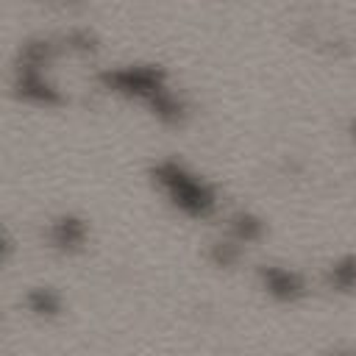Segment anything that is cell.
Masks as SVG:
<instances>
[{
    "label": "cell",
    "instance_id": "6da1fadb",
    "mask_svg": "<svg viewBox=\"0 0 356 356\" xmlns=\"http://www.w3.org/2000/svg\"><path fill=\"white\" fill-rule=\"evenodd\" d=\"M159 178L167 184V189L172 192L175 203H178L184 211H189V214H209V211H211V206H214L211 192H209L203 184L192 181L189 175H184L175 164H164V167L159 170Z\"/></svg>",
    "mask_w": 356,
    "mask_h": 356
},
{
    "label": "cell",
    "instance_id": "3957f363",
    "mask_svg": "<svg viewBox=\"0 0 356 356\" xmlns=\"http://www.w3.org/2000/svg\"><path fill=\"white\" fill-rule=\"evenodd\" d=\"M328 284L337 292H353L356 289V256H345L328 270Z\"/></svg>",
    "mask_w": 356,
    "mask_h": 356
},
{
    "label": "cell",
    "instance_id": "7a4b0ae2",
    "mask_svg": "<svg viewBox=\"0 0 356 356\" xmlns=\"http://www.w3.org/2000/svg\"><path fill=\"white\" fill-rule=\"evenodd\" d=\"M264 281H267V289L273 295H278L281 300H295L303 295V281L289 270L270 267V270H264Z\"/></svg>",
    "mask_w": 356,
    "mask_h": 356
},
{
    "label": "cell",
    "instance_id": "277c9868",
    "mask_svg": "<svg viewBox=\"0 0 356 356\" xmlns=\"http://www.w3.org/2000/svg\"><path fill=\"white\" fill-rule=\"evenodd\" d=\"M353 136H356V122H353Z\"/></svg>",
    "mask_w": 356,
    "mask_h": 356
}]
</instances>
